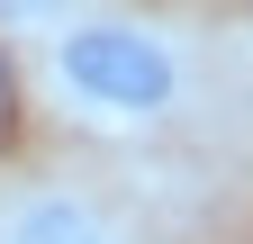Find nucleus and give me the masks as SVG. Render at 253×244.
<instances>
[{
  "label": "nucleus",
  "mask_w": 253,
  "mask_h": 244,
  "mask_svg": "<svg viewBox=\"0 0 253 244\" xmlns=\"http://www.w3.org/2000/svg\"><path fill=\"white\" fill-rule=\"evenodd\" d=\"M45 73L90 118H163L181 100V54L154 27H136V18H73V27H54Z\"/></svg>",
  "instance_id": "f257e3e1"
},
{
  "label": "nucleus",
  "mask_w": 253,
  "mask_h": 244,
  "mask_svg": "<svg viewBox=\"0 0 253 244\" xmlns=\"http://www.w3.org/2000/svg\"><path fill=\"white\" fill-rule=\"evenodd\" d=\"M0 244H118V235L82 190H27L0 226Z\"/></svg>",
  "instance_id": "f03ea898"
},
{
  "label": "nucleus",
  "mask_w": 253,
  "mask_h": 244,
  "mask_svg": "<svg viewBox=\"0 0 253 244\" xmlns=\"http://www.w3.org/2000/svg\"><path fill=\"white\" fill-rule=\"evenodd\" d=\"M9 118H18V81H9V54H0V136H9Z\"/></svg>",
  "instance_id": "7ed1b4c3"
}]
</instances>
